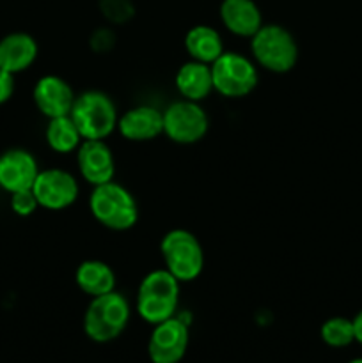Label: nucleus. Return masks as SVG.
<instances>
[{
  "label": "nucleus",
  "instance_id": "f257e3e1",
  "mask_svg": "<svg viewBox=\"0 0 362 363\" xmlns=\"http://www.w3.org/2000/svg\"><path fill=\"white\" fill-rule=\"evenodd\" d=\"M180 280L167 269H155L141 280L137 291V312L149 325L174 318L180 305Z\"/></svg>",
  "mask_w": 362,
  "mask_h": 363
},
{
  "label": "nucleus",
  "instance_id": "f03ea898",
  "mask_svg": "<svg viewBox=\"0 0 362 363\" xmlns=\"http://www.w3.org/2000/svg\"><path fill=\"white\" fill-rule=\"evenodd\" d=\"M89 209L96 222L110 230H128L137 223L138 206L133 195L116 181L98 184L89 197Z\"/></svg>",
  "mask_w": 362,
  "mask_h": 363
},
{
  "label": "nucleus",
  "instance_id": "7ed1b4c3",
  "mask_svg": "<svg viewBox=\"0 0 362 363\" xmlns=\"http://www.w3.org/2000/svg\"><path fill=\"white\" fill-rule=\"evenodd\" d=\"M130 321V305L117 291L92 298L84 315V332L92 342L116 340Z\"/></svg>",
  "mask_w": 362,
  "mask_h": 363
},
{
  "label": "nucleus",
  "instance_id": "20e7f679",
  "mask_svg": "<svg viewBox=\"0 0 362 363\" xmlns=\"http://www.w3.org/2000/svg\"><path fill=\"white\" fill-rule=\"evenodd\" d=\"M251 52L258 66L277 74L291 71L298 60V45L293 34L277 23H263L251 38Z\"/></svg>",
  "mask_w": 362,
  "mask_h": 363
},
{
  "label": "nucleus",
  "instance_id": "39448f33",
  "mask_svg": "<svg viewBox=\"0 0 362 363\" xmlns=\"http://www.w3.org/2000/svg\"><path fill=\"white\" fill-rule=\"evenodd\" d=\"M70 117L84 140H105L117 128V108L102 91H85L75 98Z\"/></svg>",
  "mask_w": 362,
  "mask_h": 363
},
{
  "label": "nucleus",
  "instance_id": "423d86ee",
  "mask_svg": "<svg viewBox=\"0 0 362 363\" xmlns=\"http://www.w3.org/2000/svg\"><path fill=\"white\" fill-rule=\"evenodd\" d=\"M160 254L167 272L172 273L181 284L195 280L204 268V252L190 230H169L160 241Z\"/></svg>",
  "mask_w": 362,
  "mask_h": 363
},
{
  "label": "nucleus",
  "instance_id": "0eeeda50",
  "mask_svg": "<svg viewBox=\"0 0 362 363\" xmlns=\"http://www.w3.org/2000/svg\"><path fill=\"white\" fill-rule=\"evenodd\" d=\"M213 91L224 98H245L256 89L258 67L248 57L236 52H224L212 64Z\"/></svg>",
  "mask_w": 362,
  "mask_h": 363
},
{
  "label": "nucleus",
  "instance_id": "6e6552de",
  "mask_svg": "<svg viewBox=\"0 0 362 363\" xmlns=\"http://www.w3.org/2000/svg\"><path fill=\"white\" fill-rule=\"evenodd\" d=\"M163 135L176 144L190 145L202 140L209 130L208 113L197 101L180 99L163 110Z\"/></svg>",
  "mask_w": 362,
  "mask_h": 363
},
{
  "label": "nucleus",
  "instance_id": "1a4fd4ad",
  "mask_svg": "<svg viewBox=\"0 0 362 363\" xmlns=\"http://www.w3.org/2000/svg\"><path fill=\"white\" fill-rule=\"evenodd\" d=\"M188 326L183 319L170 318L153 326L148 354L153 363H180L188 350Z\"/></svg>",
  "mask_w": 362,
  "mask_h": 363
},
{
  "label": "nucleus",
  "instance_id": "9d476101",
  "mask_svg": "<svg viewBox=\"0 0 362 363\" xmlns=\"http://www.w3.org/2000/svg\"><path fill=\"white\" fill-rule=\"evenodd\" d=\"M39 208L50 209V211H62L75 204L78 199L77 179L70 172L62 169H45L39 170L34 184H32Z\"/></svg>",
  "mask_w": 362,
  "mask_h": 363
},
{
  "label": "nucleus",
  "instance_id": "9b49d317",
  "mask_svg": "<svg viewBox=\"0 0 362 363\" xmlns=\"http://www.w3.org/2000/svg\"><path fill=\"white\" fill-rule=\"evenodd\" d=\"M77 163L82 177L92 186L114 181L116 160L105 140H82L77 149Z\"/></svg>",
  "mask_w": 362,
  "mask_h": 363
},
{
  "label": "nucleus",
  "instance_id": "f8f14e48",
  "mask_svg": "<svg viewBox=\"0 0 362 363\" xmlns=\"http://www.w3.org/2000/svg\"><path fill=\"white\" fill-rule=\"evenodd\" d=\"M32 98L39 112L48 119H53V117L70 116L77 96L64 78L57 74H46L35 82Z\"/></svg>",
  "mask_w": 362,
  "mask_h": 363
},
{
  "label": "nucleus",
  "instance_id": "ddd939ff",
  "mask_svg": "<svg viewBox=\"0 0 362 363\" xmlns=\"http://www.w3.org/2000/svg\"><path fill=\"white\" fill-rule=\"evenodd\" d=\"M38 174V162L25 149H9L0 155V188L9 194L31 190Z\"/></svg>",
  "mask_w": 362,
  "mask_h": 363
},
{
  "label": "nucleus",
  "instance_id": "4468645a",
  "mask_svg": "<svg viewBox=\"0 0 362 363\" xmlns=\"http://www.w3.org/2000/svg\"><path fill=\"white\" fill-rule=\"evenodd\" d=\"M117 130L130 142H148L163 133V113L155 106H133L117 121Z\"/></svg>",
  "mask_w": 362,
  "mask_h": 363
},
{
  "label": "nucleus",
  "instance_id": "2eb2a0df",
  "mask_svg": "<svg viewBox=\"0 0 362 363\" xmlns=\"http://www.w3.org/2000/svg\"><path fill=\"white\" fill-rule=\"evenodd\" d=\"M38 43L27 32H13L0 39V69L11 74L28 69L38 59Z\"/></svg>",
  "mask_w": 362,
  "mask_h": 363
},
{
  "label": "nucleus",
  "instance_id": "dca6fc26",
  "mask_svg": "<svg viewBox=\"0 0 362 363\" xmlns=\"http://www.w3.org/2000/svg\"><path fill=\"white\" fill-rule=\"evenodd\" d=\"M220 20L234 35L251 39L263 27V16L254 0H222Z\"/></svg>",
  "mask_w": 362,
  "mask_h": 363
},
{
  "label": "nucleus",
  "instance_id": "f3484780",
  "mask_svg": "<svg viewBox=\"0 0 362 363\" xmlns=\"http://www.w3.org/2000/svg\"><path fill=\"white\" fill-rule=\"evenodd\" d=\"M174 84L183 99L201 103L213 92L212 66L190 59L177 69Z\"/></svg>",
  "mask_w": 362,
  "mask_h": 363
},
{
  "label": "nucleus",
  "instance_id": "a211bd4d",
  "mask_svg": "<svg viewBox=\"0 0 362 363\" xmlns=\"http://www.w3.org/2000/svg\"><path fill=\"white\" fill-rule=\"evenodd\" d=\"M75 282L78 289L87 296L96 298L116 291V273L106 262L89 259L84 261L75 272Z\"/></svg>",
  "mask_w": 362,
  "mask_h": 363
},
{
  "label": "nucleus",
  "instance_id": "6ab92c4d",
  "mask_svg": "<svg viewBox=\"0 0 362 363\" xmlns=\"http://www.w3.org/2000/svg\"><path fill=\"white\" fill-rule=\"evenodd\" d=\"M185 48L192 60L212 66L224 53V41L219 32L209 25H195L185 35Z\"/></svg>",
  "mask_w": 362,
  "mask_h": 363
},
{
  "label": "nucleus",
  "instance_id": "aec40b11",
  "mask_svg": "<svg viewBox=\"0 0 362 363\" xmlns=\"http://www.w3.org/2000/svg\"><path fill=\"white\" fill-rule=\"evenodd\" d=\"M46 144L52 151L59 155H67V152L77 151L78 145L82 144V135L78 131L77 124L73 123L70 116L53 117L48 121V126L45 131Z\"/></svg>",
  "mask_w": 362,
  "mask_h": 363
},
{
  "label": "nucleus",
  "instance_id": "412c9836",
  "mask_svg": "<svg viewBox=\"0 0 362 363\" xmlns=\"http://www.w3.org/2000/svg\"><path fill=\"white\" fill-rule=\"evenodd\" d=\"M319 337L327 346L334 347V350L348 347L351 342H355L353 321L348 318H341V315L327 319L319 330Z\"/></svg>",
  "mask_w": 362,
  "mask_h": 363
},
{
  "label": "nucleus",
  "instance_id": "4be33fe9",
  "mask_svg": "<svg viewBox=\"0 0 362 363\" xmlns=\"http://www.w3.org/2000/svg\"><path fill=\"white\" fill-rule=\"evenodd\" d=\"M9 204L14 215L18 216H31L32 213H35V209L39 208V202L38 199H35L32 188L31 190H20L11 194Z\"/></svg>",
  "mask_w": 362,
  "mask_h": 363
},
{
  "label": "nucleus",
  "instance_id": "5701e85b",
  "mask_svg": "<svg viewBox=\"0 0 362 363\" xmlns=\"http://www.w3.org/2000/svg\"><path fill=\"white\" fill-rule=\"evenodd\" d=\"M14 94V74L0 69V105L7 103Z\"/></svg>",
  "mask_w": 362,
  "mask_h": 363
},
{
  "label": "nucleus",
  "instance_id": "b1692460",
  "mask_svg": "<svg viewBox=\"0 0 362 363\" xmlns=\"http://www.w3.org/2000/svg\"><path fill=\"white\" fill-rule=\"evenodd\" d=\"M353 332H355V342H358L362 346V311L355 315L353 319Z\"/></svg>",
  "mask_w": 362,
  "mask_h": 363
},
{
  "label": "nucleus",
  "instance_id": "393cba45",
  "mask_svg": "<svg viewBox=\"0 0 362 363\" xmlns=\"http://www.w3.org/2000/svg\"><path fill=\"white\" fill-rule=\"evenodd\" d=\"M348 363H362V358H353V360H350Z\"/></svg>",
  "mask_w": 362,
  "mask_h": 363
}]
</instances>
